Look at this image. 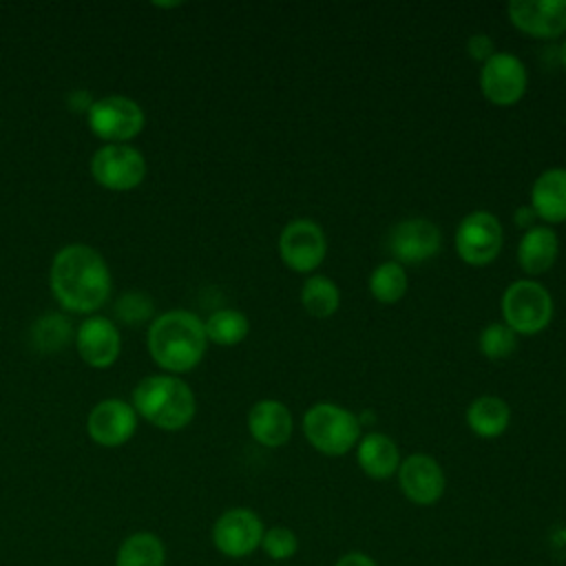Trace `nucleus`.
Wrapping results in <instances>:
<instances>
[{
	"label": "nucleus",
	"mask_w": 566,
	"mask_h": 566,
	"mask_svg": "<svg viewBox=\"0 0 566 566\" xmlns=\"http://www.w3.org/2000/svg\"><path fill=\"white\" fill-rule=\"evenodd\" d=\"M133 409L157 429L179 431L195 418L197 400L181 378L172 374H155L135 385Z\"/></svg>",
	"instance_id": "7ed1b4c3"
},
{
	"label": "nucleus",
	"mask_w": 566,
	"mask_h": 566,
	"mask_svg": "<svg viewBox=\"0 0 566 566\" xmlns=\"http://www.w3.org/2000/svg\"><path fill=\"white\" fill-rule=\"evenodd\" d=\"M509 18L533 38H555L566 31V0H513Z\"/></svg>",
	"instance_id": "dca6fc26"
},
{
	"label": "nucleus",
	"mask_w": 566,
	"mask_h": 566,
	"mask_svg": "<svg viewBox=\"0 0 566 566\" xmlns=\"http://www.w3.org/2000/svg\"><path fill=\"white\" fill-rule=\"evenodd\" d=\"M71 323L62 314H46L33 325V343L40 352H57L69 343Z\"/></svg>",
	"instance_id": "a878e982"
},
{
	"label": "nucleus",
	"mask_w": 566,
	"mask_h": 566,
	"mask_svg": "<svg viewBox=\"0 0 566 566\" xmlns=\"http://www.w3.org/2000/svg\"><path fill=\"white\" fill-rule=\"evenodd\" d=\"M307 442L325 455H343L360 440V420L334 402H316L303 416Z\"/></svg>",
	"instance_id": "20e7f679"
},
{
	"label": "nucleus",
	"mask_w": 566,
	"mask_h": 566,
	"mask_svg": "<svg viewBox=\"0 0 566 566\" xmlns=\"http://www.w3.org/2000/svg\"><path fill=\"white\" fill-rule=\"evenodd\" d=\"M334 566H378L374 562V557H369L367 553H360V551H352V553H345L336 559Z\"/></svg>",
	"instance_id": "7c9ffc66"
},
{
	"label": "nucleus",
	"mask_w": 566,
	"mask_h": 566,
	"mask_svg": "<svg viewBox=\"0 0 566 566\" xmlns=\"http://www.w3.org/2000/svg\"><path fill=\"white\" fill-rule=\"evenodd\" d=\"M356 460L358 467L374 480H387L398 473L400 467V451L398 444L378 431L363 436L356 444Z\"/></svg>",
	"instance_id": "6ab92c4d"
},
{
	"label": "nucleus",
	"mask_w": 566,
	"mask_h": 566,
	"mask_svg": "<svg viewBox=\"0 0 566 566\" xmlns=\"http://www.w3.org/2000/svg\"><path fill=\"white\" fill-rule=\"evenodd\" d=\"M559 252L557 234L546 226H533L517 243V263L528 274L546 272Z\"/></svg>",
	"instance_id": "aec40b11"
},
{
	"label": "nucleus",
	"mask_w": 566,
	"mask_h": 566,
	"mask_svg": "<svg viewBox=\"0 0 566 566\" xmlns=\"http://www.w3.org/2000/svg\"><path fill=\"white\" fill-rule=\"evenodd\" d=\"M398 482L409 502L418 506L436 504L444 493V471L436 458L411 453L398 467Z\"/></svg>",
	"instance_id": "4468645a"
},
{
	"label": "nucleus",
	"mask_w": 566,
	"mask_h": 566,
	"mask_svg": "<svg viewBox=\"0 0 566 566\" xmlns=\"http://www.w3.org/2000/svg\"><path fill=\"white\" fill-rule=\"evenodd\" d=\"M49 285L64 310L88 314L106 303L111 294V272L95 248L71 243L53 256Z\"/></svg>",
	"instance_id": "f257e3e1"
},
{
	"label": "nucleus",
	"mask_w": 566,
	"mask_h": 566,
	"mask_svg": "<svg viewBox=\"0 0 566 566\" xmlns=\"http://www.w3.org/2000/svg\"><path fill=\"white\" fill-rule=\"evenodd\" d=\"M261 548L270 559L285 562V559H292L296 555L298 537L287 526H272V528H265L263 539H261Z\"/></svg>",
	"instance_id": "cd10ccee"
},
{
	"label": "nucleus",
	"mask_w": 566,
	"mask_h": 566,
	"mask_svg": "<svg viewBox=\"0 0 566 566\" xmlns=\"http://www.w3.org/2000/svg\"><path fill=\"white\" fill-rule=\"evenodd\" d=\"M91 175L106 190H133L146 177V159L130 144H104L91 159Z\"/></svg>",
	"instance_id": "0eeeda50"
},
{
	"label": "nucleus",
	"mask_w": 566,
	"mask_h": 566,
	"mask_svg": "<svg viewBox=\"0 0 566 566\" xmlns=\"http://www.w3.org/2000/svg\"><path fill=\"white\" fill-rule=\"evenodd\" d=\"M292 413L274 398H265L252 405L248 413L250 436L263 447H283L292 436Z\"/></svg>",
	"instance_id": "f3484780"
},
{
	"label": "nucleus",
	"mask_w": 566,
	"mask_h": 566,
	"mask_svg": "<svg viewBox=\"0 0 566 566\" xmlns=\"http://www.w3.org/2000/svg\"><path fill=\"white\" fill-rule=\"evenodd\" d=\"M502 316L515 334H535L548 325L553 298L537 281H513L502 294Z\"/></svg>",
	"instance_id": "39448f33"
},
{
	"label": "nucleus",
	"mask_w": 566,
	"mask_h": 566,
	"mask_svg": "<svg viewBox=\"0 0 566 566\" xmlns=\"http://www.w3.org/2000/svg\"><path fill=\"white\" fill-rule=\"evenodd\" d=\"M135 429H137V411L119 398L99 400L86 418V431L91 440L108 449L126 444L133 438Z\"/></svg>",
	"instance_id": "ddd939ff"
},
{
	"label": "nucleus",
	"mask_w": 566,
	"mask_h": 566,
	"mask_svg": "<svg viewBox=\"0 0 566 566\" xmlns=\"http://www.w3.org/2000/svg\"><path fill=\"white\" fill-rule=\"evenodd\" d=\"M467 51H469V55L473 57V60H478V62H486L493 53H495V42L491 40V35H484V33H475V35H471L469 38V42H467Z\"/></svg>",
	"instance_id": "c756f323"
},
{
	"label": "nucleus",
	"mask_w": 566,
	"mask_h": 566,
	"mask_svg": "<svg viewBox=\"0 0 566 566\" xmlns=\"http://www.w3.org/2000/svg\"><path fill=\"white\" fill-rule=\"evenodd\" d=\"M203 321L188 310L159 314L148 327V352L153 360L172 374L190 371L206 354Z\"/></svg>",
	"instance_id": "f03ea898"
},
{
	"label": "nucleus",
	"mask_w": 566,
	"mask_h": 566,
	"mask_svg": "<svg viewBox=\"0 0 566 566\" xmlns=\"http://www.w3.org/2000/svg\"><path fill=\"white\" fill-rule=\"evenodd\" d=\"M115 314L130 325L144 323L153 316V301L150 296L142 294V292H128L124 296H119L117 305H115Z\"/></svg>",
	"instance_id": "c85d7f7f"
},
{
	"label": "nucleus",
	"mask_w": 566,
	"mask_h": 566,
	"mask_svg": "<svg viewBox=\"0 0 566 566\" xmlns=\"http://www.w3.org/2000/svg\"><path fill=\"white\" fill-rule=\"evenodd\" d=\"M301 303L307 314H312L316 318H327L340 305L338 285L323 274L310 276L301 287Z\"/></svg>",
	"instance_id": "5701e85b"
},
{
	"label": "nucleus",
	"mask_w": 566,
	"mask_h": 566,
	"mask_svg": "<svg viewBox=\"0 0 566 566\" xmlns=\"http://www.w3.org/2000/svg\"><path fill=\"white\" fill-rule=\"evenodd\" d=\"M533 219H537V217H535V212H533L531 206H524V208H517V210H515V223H517V226H524L526 230H531V228H533Z\"/></svg>",
	"instance_id": "2f4dec72"
},
{
	"label": "nucleus",
	"mask_w": 566,
	"mask_h": 566,
	"mask_svg": "<svg viewBox=\"0 0 566 566\" xmlns=\"http://www.w3.org/2000/svg\"><path fill=\"white\" fill-rule=\"evenodd\" d=\"M557 53H559V62H562L564 69H566V40L559 44V51H557Z\"/></svg>",
	"instance_id": "473e14b6"
},
{
	"label": "nucleus",
	"mask_w": 566,
	"mask_h": 566,
	"mask_svg": "<svg viewBox=\"0 0 566 566\" xmlns=\"http://www.w3.org/2000/svg\"><path fill=\"white\" fill-rule=\"evenodd\" d=\"M511 420L509 405L497 396H480L467 409V424L480 438H497Z\"/></svg>",
	"instance_id": "412c9836"
},
{
	"label": "nucleus",
	"mask_w": 566,
	"mask_h": 566,
	"mask_svg": "<svg viewBox=\"0 0 566 566\" xmlns=\"http://www.w3.org/2000/svg\"><path fill=\"white\" fill-rule=\"evenodd\" d=\"M203 329H206V338L217 343V345H223V347H230V345H237L241 343L248 332H250V323H248V316L239 310H217L212 312L206 323H203Z\"/></svg>",
	"instance_id": "b1692460"
},
{
	"label": "nucleus",
	"mask_w": 566,
	"mask_h": 566,
	"mask_svg": "<svg viewBox=\"0 0 566 566\" xmlns=\"http://www.w3.org/2000/svg\"><path fill=\"white\" fill-rule=\"evenodd\" d=\"M369 292L378 303H398L407 292V272L398 261H385L369 276Z\"/></svg>",
	"instance_id": "393cba45"
},
{
	"label": "nucleus",
	"mask_w": 566,
	"mask_h": 566,
	"mask_svg": "<svg viewBox=\"0 0 566 566\" xmlns=\"http://www.w3.org/2000/svg\"><path fill=\"white\" fill-rule=\"evenodd\" d=\"M526 82V66L506 51H495L480 69V91L497 106L515 104L524 95Z\"/></svg>",
	"instance_id": "9b49d317"
},
{
	"label": "nucleus",
	"mask_w": 566,
	"mask_h": 566,
	"mask_svg": "<svg viewBox=\"0 0 566 566\" xmlns=\"http://www.w3.org/2000/svg\"><path fill=\"white\" fill-rule=\"evenodd\" d=\"M75 347L88 367L104 369L117 360L122 352V336L111 318L88 316L75 332Z\"/></svg>",
	"instance_id": "2eb2a0df"
},
{
	"label": "nucleus",
	"mask_w": 566,
	"mask_h": 566,
	"mask_svg": "<svg viewBox=\"0 0 566 566\" xmlns=\"http://www.w3.org/2000/svg\"><path fill=\"white\" fill-rule=\"evenodd\" d=\"M387 245L400 265L422 263L440 252L442 232L429 219H402L389 230Z\"/></svg>",
	"instance_id": "f8f14e48"
},
{
	"label": "nucleus",
	"mask_w": 566,
	"mask_h": 566,
	"mask_svg": "<svg viewBox=\"0 0 566 566\" xmlns=\"http://www.w3.org/2000/svg\"><path fill=\"white\" fill-rule=\"evenodd\" d=\"M531 208L548 223L566 221V168H548L533 181Z\"/></svg>",
	"instance_id": "a211bd4d"
},
{
	"label": "nucleus",
	"mask_w": 566,
	"mask_h": 566,
	"mask_svg": "<svg viewBox=\"0 0 566 566\" xmlns=\"http://www.w3.org/2000/svg\"><path fill=\"white\" fill-rule=\"evenodd\" d=\"M279 252L283 263L294 272L316 270L327 252L323 228L312 219L290 221L279 237Z\"/></svg>",
	"instance_id": "9d476101"
},
{
	"label": "nucleus",
	"mask_w": 566,
	"mask_h": 566,
	"mask_svg": "<svg viewBox=\"0 0 566 566\" xmlns=\"http://www.w3.org/2000/svg\"><path fill=\"white\" fill-rule=\"evenodd\" d=\"M166 546L159 535L150 531L130 533L117 548L115 566H164Z\"/></svg>",
	"instance_id": "4be33fe9"
},
{
	"label": "nucleus",
	"mask_w": 566,
	"mask_h": 566,
	"mask_svg": "<svg viewBox=\"0 0 566 566\" xmlns=\"http://www.w3.org/2000/svg\"><path fill=\"white\" fill-rule=\"evenodd\" d=\"M263 533V520L252 509L234 506L223 511L214 520L212 544L221 555L230 559H241L261 546Z\"/></svg>",
	"instance_id": "6e6552de"
},
{
	"label": "nucleus",
	"mask_w": 566,
	"mask_h": 566,
	"mask_svg": "<svg viewBox=\"0 0 566 566\" xmlns=\"http://www.w3.org/2000/svg\"><path fill=\"white\" fill-rule=\"evenodd\" d=\"M86 122L95 137L108 144H126L142 133L146 117L135 99L126 95H108L91 104Z\"/></svg>",
	"instance_id": "423d86ee"
},
{
	"label": "nucleus",
	"mask_w": 566,
	"mask_h": 566,
	"mask_svg": "<svg viewBox=\"0 0 566 566\" xmlns=\"http://www.w3.org/2000/svg\"><path fill=\"white\" fill-rule=\"evenodd\" d=\"M480 352L491 360H504L517 349V334L506 323H491L480 332Z\"/></svg>",
	"instance_id": "bb28decb"
},
{
	"label": "nucleus",
	"mask_w": 566,
	"mask_h": 566,
	"mask_svg": "<svg viewBox=\"0 0 566 566\" xmlns=\"http://www.w3.org/2000/svg\"><path fill=\"white\" fill-rule=\"evenodd\" d=\"M504 241L502 226L497 217L489 210H475L467 214L455 230V250L460 259L469 265L491 263Z\"/></svg>",
	"instance_id": "1a4fd4ad"
}]
</instances>
